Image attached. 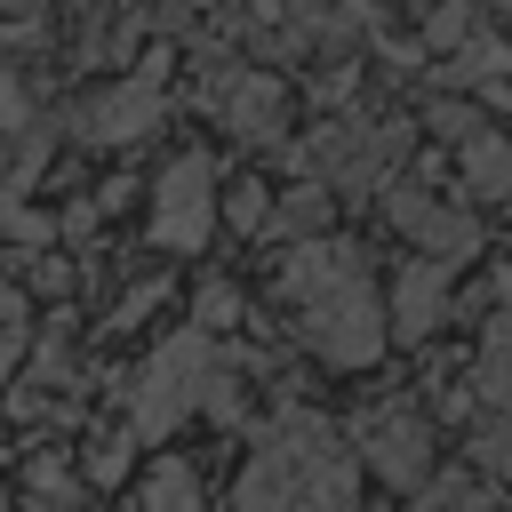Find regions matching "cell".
<instances>
[{
	"mask_svg": "<svg viewBox=\"0 0 512 512\" xmlns=\"http://www.w3.org/2000/svg\"><path fill=\"white\" fill-rule=\"evenodd\" d=\"M280 296L296 312V336L336 368H368L392 336L384 296H376L360 248H344V240H296L280 264Z\"/></svg>",
	"mask_w": 512,
	"mask_h": 512,
	"instance_id": "cell-1",
	"label": "cell"
},
{
	"mask_svg": "<svg viewBox=\"0 0 512 512\" xmlns=\"http://www.w3.org/2000/svg\"><path fill=\"white\" fill-rule=\"evenodd\" d=\"M360 496V456L336 440V424L280 408L256 432V456L240 464L232 512H352Z\"/></svg>",
	"mask_w": 512,
	"mask_h": 512,
	"instance_id": "cell-2",
	"label": "cell"
},
{
	"mask_svg": "<svg viewBox=\"0 0 512 512\" xmlns=\"http://www.w3.org/2000/svg\"><path fill=\"white\" fill-rule=\"evenodd\" d=\"M192 408L232 416L240 400H232V376H224L216 344H208L200 328H176V336H160V344L144 352V368L128 376V432H136V440H168Z\"/></svg>",
	"mask_w": 512,
	"mask_h": 512,
	"instance_id": "cell-3",
	"label": "cell"
},
{
	"mask_svg": "<svg viewBox=\"0 0 512 512\" xmlns=\"http://www.w3.org/2000/svg\"><path fill=\"white\" fill-rule=\"evenodd\" d=\"M208 232H216V168H208V152H184L152 184V240L176 256H200Z\"/></svg>",
	"mask_w": 512,
	"mask_h": 512,
	"instance_id": "cell-4",
	"label": "cell"
},
{
	"mask_svg": "<svg viewBox=\"0 0 512 512\" xmlns=\"http://www.w3.org/2000/svg\"><path fill=\"white\" fill-rule=\"evenodd\" d=\"M384 216H392V224H400V232H408V240H416L432 264H448V272L480 256V224H472L464 208L432 200L424 184H392V192H384Z\"/></svg>",
	"mask_w": 512,
	"mask_h": 512,
	"instance_id": "cell-5",
	"label": "cell"
},
{
	"mask_svg": "<svg viewBox=\"0 0 512 512\" xmlns=\"http://www.w3.org/2000/svg\"><path fill=\"white\" fill-rule=\"evenodd\" d=\"M352 440H360V464H368L376 480H392V488H424V472H432V432H424L416 408H368Z\"/></svg>",
	"mask_w": 512,
	"mask_h": 512,
	"instance_id": "cell-6",
	"label": "cell"
},
{
	"mask_svg": "<svg viewBox=\"0 0 512 512\" xmlns=\"http://www.w3.org/2000/svg\"><path fill=\"white\" fill-rule=\"evenodd\" d=\"M208 104H216V120H224L240 144H272V136L288 128V96H280V80H272V72H256V64L224 72V80L208 88Z\"/></svg>",
	"mask_w": 512,
	"mask_h": 512,
	"instance_id": "cell-7",
	"label": "cell"
},
{
	"mask_svg": "<svg viewBox=\"0 0 512 512\" xmlns=\"http://www.w3.org/2000/svg\"><path fill=\"white\" fill-rule=\"evenodd\" d=\"M448 304H456V272L432 264V256H408V264L392 272V304H384V320H392L400 344H424V336L448 320Z\"/></svg>",
	"mask_w": 512,
	"mask_h": 512,
	"instance_id": "cell-8",
	"label": "cell"
},
{
	"mask_svg": "<svg viewBox=\"0 0 512 512\" xmlns=\"http://www.w3.org/2000/svg\"><path fill=\"white\" fill-rule=\"evenodd\" d=\"M152 128H160V64H144L136 80L104 88V96L80 112V136H88V144H144Z\"/></svg>",
	"mask_w": 512,
	"mask_h": 512,
	"instance_id": "cell-9",
	"label": "cell"
},
{
	"mask_svg": "<svg viewBox=\"0 0 512 512\" xmlns=\"http://www.w3.org/2000/svg\"><path fill=\"white\" fill-rule=\"evenodd\" d=\"M400 144H408V128L400 120H384V128H336V136H320L304 160L320 168V184H376L392 160H400Z\"/></svg>",
	"mask_w": 512,
	"mask_h": 512,
	"instance_id": "cell-10",
	"label": "cell"
},
{
	"mask_svg": "<svg viewBox=\"0 0 512 512\" xmlns=\"http://www.w3.org/2000/svg\"><path fill=\"white\" fill-rule=\"evenodd\" d=\"M472 392H480V400H496V408H512V280H504L496 320L480 328V352H472Z\"/></svg>",
	"mask_w": 512,
	"mask_h": 512,
	"instance_id": "cell-11",
	"label": "cell"
},
{
	"mask_svg": "<svg viewBox=\"0 0 512 512\" xmlns=\"http://www.w3.org/2000/svg\"><path fill=\"white\" fill-rule=\"evenodd\" d=\"M464 184L480 192V200H512V136H472L464 144Z\"/></svg>",
	"mask_w": 512,
	"mask_h": 512,
	"instance_id": "cell-12",
	"label": "cell"
},
{
	"mask_svg": "<svg viewBox=\"0 0 512 512\" xmlns=\"http://www.w3.org/2000/svg\"><path fill=\"white\" fill-rule=\"evenodd\" d=\"M136 512H200V480H192V464L160 456L152 480H144V496H136Z\"/></svg>",
	"mask_w": 512,
	"mask_h": 512,
	"instance_id": "cell-13",
	"label": "cell"
},
{
	"mask_svg": "<svg viewBox=\"0 0 512 512\" xmlns=\"http://www.w3.org/2000/svg\"><path fill=\"white\" fill-rule=\"evenodd\" d=\"M416 512H496V496H488L480 480H464V472H448V480H424V496H416Z\"/></svg>",
	"mask_w": 512,
	"mask_h": 512,
	"instance_id": "cell-14",
	"label": "cell"
},
{
	"mask_svg": "<svg viewBox=\"0 0 512 512\" xmlns=\"http://www.w3.org/2000/svg\"><path fill=\"white\" fill-rule=\"evenodd\" d=\"M472 456H480V472H496V480H512V416L496 408L480 432H472Z\"/></svg>",
	"mask_w": 512,
	"mask_h": 512,
	"instance_id": "cell-15",
	"label": "cell"
},
{
	"mask_svg": "<svg viewBox=\"0 0 512 512\" xmlns=\"http://www.w3.org/2000/svg\"><path fill=\"white\" fill-rule=\"evenodd\" d=\"M272 216H280L288 232H304V240H312V232L328 224V184H304V192H288V200H280Z\"/></svg>",
	"mask_w": 512,
	"mask_h": 512,
	"instance_id": "cell-16",
	"label": "cell"
},
{
	"mask_svg": "<svg viewBox=\"0 0 512 512\" xmlns=\"http://www.w3.org/2000/svg\"><path fill=\"white\" fill-rule=\"evenodd\" d=\"M232 312H240V288H232V280H200V296H192V328L208 336V328H224Z\"/></svg>",
	"mask_w": 512,
	"mask_h": 512,
	"instance_id": "cell-17",
	"label": "cell"
},
{
	"mask_svg": "<svg viewBox=\"0 0 512 512\" xmlns=\"http://www.w3.org/2000/svg\"><path fill=\"white\" fill-rule=\"evenodd\" d=\"M272 208H280V200H272L256 176H248V184H232V224H240V232H264V224H272Z\"/></svg>",
	"mask_w": 512,
	"mask_h": 512,
	"instance_id": "cell-18",
	"label": "cell"
},
{
	"mask_svg": "<svg viewBox=\"0 0 512 512\" xmlns=\"http://www.w3.org/2000/svg\"><path fill=\"white\" fill-rule=\"evenodd\" d=\"M504 64H512V56H504V48H496V40H480V48H464V56H456V64H448V80H496V72H504Z\"/></svg>",
	"mask_w": 512,
	"mask_h": 512,
	"instance_id": "cell-19",
	"label": "cell"
},
{
	"mask_svg": "<svg viewBox=\"0 0 512 512\" xmlns=\"http://www.w3.org/2000/svg\"><path fill=\"white\" fill-rule=\"evenodd\" d=\"M24 112H32V104H24V80H16V72H0V136H16V128H24Z\"/></svg>",
	"mask_w": 512,
	"mask_h": 512,
	"instance_id": "cell-20",
	"label": "cell"
},
{
	"mask_svg": "<svg viewBox=\"0 0 512 512\" xmlns=\"http://www.w3.org/2000/svg\"><path fill=\"white\" fill-rule=\"evenodd\" d=\"M24 344H32V328H24V320H0V384L16 376V360H24Z\"/></svg>",
	"mask_w": 512,
	"mask_h": 512,
	"instance_id": "cell-21",
	"label": "cell"
},
{
	"mask_svg": "<svg viewBox=\"0 0 512 512\" xmlns=\"http://www.w3.org/2000/svg\"><path fill=\"white\" fill-rule=\"evenodd\" d=\"M88 472H96V480H120V472H128V440H104V448L88 456Z\"/></svg>",
	"mask_w": 512,
	"mask_h": 512,
	"instance_id": "cell-22",
	"label": "cell"
},
{
	"mask_svg": "<svg viewBox=\"0 0 512 512\" xmlns=\"http://www.w3.org/2000/svg\"><path fill=\"white\" fill-rule=\"evenodd\" d=\"M472 32V8H432V40H464Z\"/></svg>",
	"mask_w": 512,
	"mask_h": 512,
	"instance_id": "cell-23",
	"label": "cell"
},
{
	"mask_svg": "<svg viewBox=\"0 0 512 512\" xmlns=\"http://www.w3.org/2000/svg\"><path fill=\"white\" fill-rule=\"evenodd\" d=\"M0 320H16V288L8 280H0Z\"/></svg>",
	"mask_w": 512,
	"mask_h": 512,
	"instance_id": "cell-24",
	"label": "cell"
}]
</instances>
